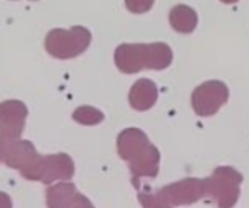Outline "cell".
<instances>
[{"label": "cell", "instance_id": "15", "mask_svg": "<svg viewBox=\"0 0 249 208\" xmlns=\"http://www.w3.org/2000/svg\"><path fill=\"white\" fill-rule=\"evenodd\" d=\"M222 3H226V4H235V3H238L239 0H220Z\"/></svg>", "mask_w": 249, "mask_h": 208}, {"label": "cell", "instance_id": "3", "mask_svg": "<svg viewBox=\"0 0 249 208\" xmlns=\"http://www.w3.org/2000/svg\"><path fill=\"white\" fill-rule=\"evenodd\" d=\"M115 66L125 74H134L144 69L165 70L174 60L172 50L165 42L121 44L114 54Z\"/></svg>", "mask_w": 249, "mask_h": 208}, {"label": "cell", "instance_id": "6", "mask_svg": "<svg viewBox=\"0 0 249 208\" xmlns=\"http://www.w3.org/2000/svg\"><path fill=\"white\" fill-rule=\"evenodd\" d=\"M206 197L219 207H233L241 194L242 175L231 168H217L210 178H206Z\"/></svg>", "mask_w": 249, "mask_h": 208}, {"label": "cell", "instance_id": "9", "mask_svg": "<svg viewBox=\"0 0 249 208\" xmlns=\"http://www.w3.org/2000/svg\"><path fill=\"white\" fill-rule=\"evenodd\" d=\"M47 206L57 207H92L89 200L77 192L71 184H58L47 191Z\"/></svg>", "mask_w": 249, "mask_h": 208}, {"label": "cell", "instance_id": "2", "mask_svg": "<svg viewBox=\"0 0 249 208\" xmlns=\"http://www.w3.org/2000/svg\"><path fill=\"white\" fill-rule=\"evenodd\" d=\"M118 155L128 163L133 184L137 187L142 178H156L159 173L160 153L139 128H127L117 139Z\"/></svg>", "mask_w": 249, "mask_h": 208}, {"label": "cell", "instance_id": "1", "mask_svg": "<svg viewBox=\"0 0 249 208\" xmlns=\"http://www.w3.org/2000/svg\"><path fill=\"white\" fill-rule=\"evenodd\" d=\"M4 163L19 171L29 181L51 184L58 179H70L74 173V163L66 153L41 156L28 140H13L6 146Z\"/></svg>", "mask_w": 249, "mask_h": 208}, {"label": "cell", "instance_id": "7", "mask_svg": "<svg viewBox=\"0 0 249 208\" xmlns=\"http://www.w3.org/2000/svg\"><path fill=\"white\" fill-rule=\"evenodd\" d=\"M229 101V89L220 80H210L194 89L191 105L198 117H212Z\"/></svg>", "mask_w": 249, "mask_h": 208}, {"label": "cell", "instance_id": "11", "mask_svg": "<svg viewBox=\"0 0 249 208\" xmlns=\"http://www.w3.org/2000/svg\"><path fill=\"white\" fill-rule=\"evenodd\" d=\"M169 22L177 32L191 34L198 25V15L187 4H177L169 13Z\"/></svg>", "mask_w": 249, "mask_h": 208}, {"label": "cell", "instance_id": "4", "mask_svg": "<svg viewBox=\"0 0 249 208\" xmlns=\"http://www.w3.org/2000/svg\"><path fill=\"white\" fill-rule=\"evenodd\" d=\"M206 197V181L197 178H188L156 192H140L139 200L143 207H178L194 204Z\"/></svg>", "mask_w": 249, "mask_h": 208}, {"label": "cell", "instance_id": "13", "mask_svg": "<svg viewBox=\"0 0 249 208\" xmlns=\"http://www.w3.org/2000/svg\"><path fill=\"white\" fill-rule=\"evenodd\" d=\"M155 0H125V7L136 15L149 12L153 7Z\"/></svg>", "mask_w": 249, "mask_h": 208}, {"label": "cell", "instance_id": "5", "mask_svg": "<svg viewBox=\"0 0 249 208\" xmlns=\"http://www.w3.org/2000/svg\"><path fill=\"white\" fill-rule=\"evenodd\" d=\"M92 41V34L85 26H73L70 29L55 28L45 36L47 52L58 60H70L83 54Z\"/></svg>", "mask_w": 249, "mask_h": 208}, {"label": "cell", "instance_id": "12", "mask_svg": "<svg viewBox=\"0 0 249 208\" xmlns=\"http://www.w3.org/2000/svg\"><path fill=\"white\" fill-rule=\"evenodd\" d=\"M104 114L92 106H80L73 112V120L82 125H96L104 121Z\"/></svg>", "mask_w": 249, "mask_h": 208}, {"label": "cell", "instance_id": "14", "mask_svg": "<svg viewBox=\"0 0 249 208\" xmlns=\"http://www.w3.org/2000/svg\"><path fill=\"white\" fill-rule=\"evenodd\" d=\"M9 143H6L4 140H1L0 139V160L3 159V156H4V150H6V146H7Z\"/></svg>", "mask_w": 249, "mask_h": 208}, {"label": "cell", "instance_id": "8", "mask_svg": "<svg viewBox=\"0 0 249 208\" xmlns=\"http://www.w3.org/2000/svg\"><path fill=\"white\" fill-rule=\"evenodd\" d=\"M28 108L20 101H4L0 104V139L6 143L18 140L25 128Z\"/></svg>", "mask_w": 249, "mask_h": 208}, {"label": "cell", "instance_id": "10", "mask_svg": "<svg viewBox=\"0 0 249 208\" xmlns=\"http://www.w3.org/2000/svg\"><path fill=\"white\" fill-rule=\"evenodd\" d=\"M158 96V86L150 79H140L130 89L128 101L136 111H147L156 104Z\"/></svg>", "mask_w": 249, "mask_h": 208}]
</instances>
